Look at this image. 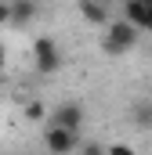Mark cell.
I'll use <instances>...</instances> for the list:
<instances>
[{"mask_svg":"<svg viewBox=\"0 0 152 155\" xmlns=\"http://www.w3.org/2000/svg\"><path fill=\"white\" fill-rule=\"evenodd\" d=\"M36 18V0H15L11 4V22L15 25H29Z\"/></svg>","mask_w":152,"mask_h":155,"instance_id":"52a82bcc","label":"cell"},{"mask_svg":"<svg viewBox=\"0 0 152 155\" xmlns=\"http://www.w3.org/2000/svg\"><path fill=\"white\" fill-rule=\"evenodd\" d=\"M105 152H112V155H130V152H134V148H130V144H109Z\"/></svg>","mask_w":152,"mask_h":155,"instance_id":"30bf717a","label":"cell"},{"mask_svg":"<svg viewBox=\"0 0 152 155\" xmlns=\"http://www.w3.org/2000/svg\"><path fill=\"white\" fill-rule=\"evenodd\" d=\"M43 148H47V152H58V155L80 152V134L58 126V123H47V130H43Z\"/></svg>","mask_w":152,"mask_h":155,"instance_id":"3957f363","label":"cell"},{"mask_svg":"<svg viewBox=\"0 0 152 155\" xmlns=\"http://www.w3.org/2000/svg\"><path fill=\"white\" fill-rule=\"evenodd\" d=\"M109 0H83L80 4V11H83V18L91 22V25H109L112 18H109V7H105Z\"/></svg>","mask_w":152,"mask_h":155,"instance_id":"8992f818","label":"cell"},{"mask_svg":"<svg viewBox=\"0 0 152 155\" xmlns=\"http://www.w3.org/2000/svg\"><path fill=\"white\" fill-rule=\"evenodd\" d=\"M80 152H87V155H98V152H105L98 141H80Z\"/></svg>","mask_w":152,"mask_h":155,"instance_id":"9c48e42d","label":"cell"},{"mask_svg":"<svg viewBox=\"0 0 152 155\" xmlns=\"http://www.w3.org/2000/svg\"><path fill=\"white\" fill-rule=\"evenodd\" d=\"M123 18H130L141 33H152V0H127Z\"/></svg>","mask_w":152,"mask_h":155,"instance_id":"277c9868","label":"cell"},{"mask_svg":"<svg viewBox=\"0 0 152 155\" xmlns=\"http://www.w3.org/2000/svg\"><path fill=\"white\" fill-rule=\"evenodd\" d=\"M51 123H58V126L80 134V126H83V105H80V101H65V105H58L54 116H51Z\"/></svg>","mask_w":152,"mask_h":155,"instance_id":"5b68a950","label":"cell"},{"mask_svg":"<svg viewBox=\"0 0 152 155\" xmlns=\"http://www.w3.org/2000/svg\"><path fill=\"white\" fill-rule=\"evenodd\" d=\"M4 22H11V4L0 0V25H4Z\"/></svg>","mask_w":152,"mask_h":155,"instance_id":"8fae6325","label":"cell"},{"mask_svg":"<svg viewBox=\"0 0 152 155\" xmlns=\"http://www.w3.org/2000/svg\"><path fill=\"white\" fill-rule=\"evenodd\" d=\"M43 116H47V112H43L40 101H29V105H26V119H29V123H40Z\"/></svg>","mask_w":152,"mask_h":155,"instance_id":"ba28073f","label":"cell"},{"mask_svg":"<svg viewBox=\"0 0 152 155\" xmlns=\"http://www.w3.org/2000/svg\"><path fill=\"white\" fill-rule=\"evenodd\" d=\"M138 36H141V29L130 22V18H116V22H109L105 25V40H102V51L105 54H123V51H130L134 43H138Z\"/></svg>","mask_w":152,"mask_h":155,"instance_id":"6da1fadb","label":"cell"},{"mask_svg":"<svg viewBox=\"0 0 152 155\" xmlns=\"http://www.w3.org/2000/svg\"><path fill=\"white\" fill-rule=\"evenodd\" d=\"M0 69H4V47H0Z\"/></svg>","mask_w":152,"mask_h":155,"instance_id":"4fadbf2b","label":"cell"},{"mask_svg":"<svg viewBox=\"0 0 152 155\" xmlns=\"http://www.w3.org/2000/svg\"><path fill=\"white\" fill-rule=\"evenodd\" d=\"M33 61H36V69L43 76L58 72V69H62V51H58V43L51 36H36L33 40Z\"/></svg>","mask_w":152,"mask_h":155,"instance_id":"7a4b0ae2","label":"cell"},{"mask_svg":"<svg viewBox=\"0 0 152 155\" xmlns=\"http://www.w3.org/2000/svg\"><path fill=\"white\" fill-rule=\"evenodd\" d=\"M138 119H141V123H149V126H152V105H149V108H141V112H138Z\"/></svg>","mask_w":152,"mask_h":155,"instance_id":"7c38bea8","label":"cell"}]
</instances>
